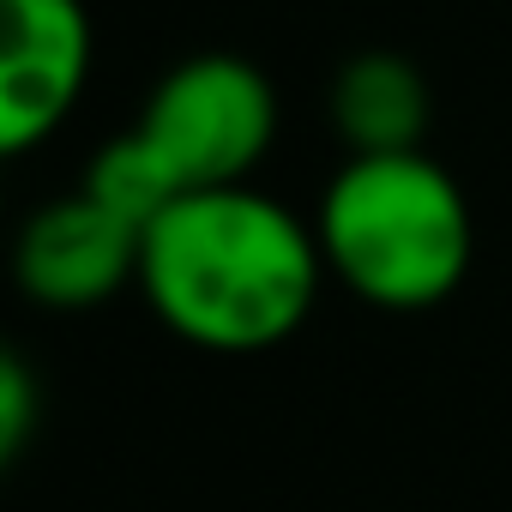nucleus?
Masks as SVG:
<instances>
[{"label": "nucleus", "mask_w": 512, "mask_h": 512, "mask_svg": "<svg viewBox=\"0 0 512 512\" xmlns=\"http://www.w3.org/2000/svg\"><path fill=\"white\" fill-rule=\"evenodd\" d=\"M326 253L320 235L253 187H205L145 229L139 284L157 320L217 356L284 344L314 296Z\"/></svg>", "instance_id": "1"}, {"label": "nucleus", "mask_w": 512, "mask_h": 512, "mask_svg": "<svg viewBox=\"0 0 512 512\" xmlns=\"http://www.w3.org/2000/svg\"><path fill=\"white\" fill-rule=\"evenodd\" d=\"M326 272L386 314L446 302L476 253V223L458 181L422 157H350L314 217Z\"/></svg>", "instance_id": "2"}, {"label": "nucleus", "mask_w": 512, "mask_h": 512, "mask_svg": "<svg viewBox=\"0 0 512 512\" xmlns=\"http://www.w3.org/2000/svg\"><path fill=\"white\" fill-rule=\"evenodd\" d=\"M133 127L169 157L187 193L247 187L241 175L266 157L278 133V97L266 73L241 55H193L157 79Z\"/></svg>", "instance_id": "3"}, {"label": "nucleus", "mask_w": 512, "mask_h": 512, "mask_svg": "<svg viewBox=\"0 0 512 512\" xmlns=\"http://www.w3.org/2000/svg\"><path fill=\"white\" fill-rule=\"evenodd\" d=\"M91 19L79 0H0V151L25 157L79 103Z\"/></svg>", "instance_id": "4"}, {"label": "nucleus", "mask_w": 512, "mask_h": 512, "mask_svg": "<svg viewBox=\"0 0 512 512\" xmlns=\"http://www.w3.org/2000/svg\"><path fill=\"white\" fill-rule=\"evenodd\" d=\"M139 253L145 235L103 211L91 193H67L55 205H43L25 229H19V290L43 308H97L109 302L121 284L139 278Z\"/></svg>", "instance_id": "5"}, {"label": "nucleus", "mask_w": 512, "mask_h": 512, "mask_svg": "<svg viewBox=\"0 0 512 512\" xmlns=\"http://www.w3.org/2000/svg\"><path fill=\"white\" fill-rule=\"evenodd\" d=\"M428 79L416 61L392 49H368L338 67L332 79V127L350 145V157H404L422 151L428 133Z\"/></svg>", "instance_id": "6"}, {"label": "nucleus", "mask_w": 512, "mask_h": 512, "mask_svg": "<svg viewBox=\"0 0 512 512\" xmlns=\"http://www.w3.org/2000/svg\"><path fill=\"white\" fill-rule=\"evenodd\" d=\"M79 193H91L103 211H115V217H127L139 235L169 211V205H181L187 199V187H181V175L169 169V157L133 127V133H121V139H109L91 163H85V187Z\"/></svg>", "instance_id": "7"}, {"label": "nucleus", "mask_w": 512, "mask_h": 512, "mask_svg": "<svg viewBox=\"0 0 512 512\" xmlns=\"http://www.w3.org/2000/svg\"><path fill=\"white\" fill-rule=\"evenodd\" d=\"M37 428V374L25 368V356H0V458H19L31 446Z\"/></svg>", "instance_id": "8"}]
</instances>
